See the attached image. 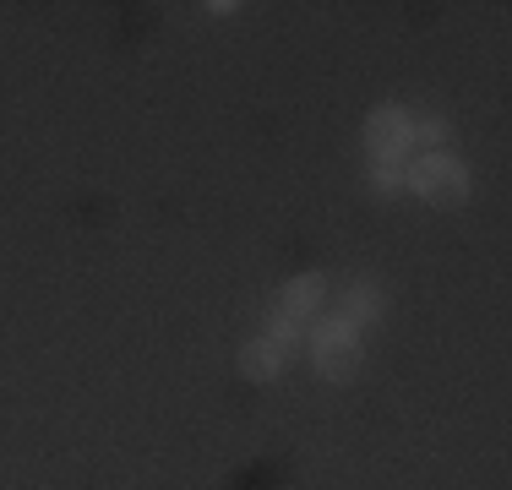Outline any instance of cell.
<instances>
[{
	"mask_svg": "<svg viewBox=\"0 0 512 490\" xmlns=\"http://www.w3.org/2000/svg\"><path fill=\"white\" fill-rule=\"evenodd\" d=\"M404 191H414L431 207H458L469 196V164L458 153H420L414 164H404Z\"/></svg>",
	"mask_w": 512,
	"mask_h": 490,
	"instance_id": "6da1fadb",
	"label": "cell"
},
{
	"mask_svg": "<svg viewBox=\"0 0 512 490\" xmlns=\"http://www.w3.org/2000/svg\"><path fill=\"white\" fill-rule=\"evenodd\" d=\"M365 147H371V158H398L404 164V153L414 147V115L404 104H376L365 115Z\"/></svg>",
	"mask_w": 512,
	"mask_h": 490,
	"instance_id": "7a4b0ae2",
	"label": "cell"
},
{
	"mask_svg": "<svg viewBox=\"0 0 512 490\" xmlns=\"http://www.w3.org/2000/svg\"><path fill=\"white\" fill-rule=\"evenodd\" d=\"M322 300H327V278H322V273H295V278L284 284V294H278V311L311 322V316L322 311Z\"/></svg>",
	"mask_w": 512,
	"mask_h": 490,
	"instance_id": "3957f363",
	"label": "cell"
},
{
	"mask_svg": "<svg viewBox=\"0 0 512 490\" xmlns=\"http://www.w3.org/2000/svg\"><path fill=\"white\" fill-rule=\"evenodd\" d=\"M306 338H311V354H322V349H355L360 327L349 322V316H316V322L306 327Z\"/></svg>",
	"mask_w": 512,
	"mask_h": 490,
	"instance_id": "277c9868",
	"label": "cell"
},
{
	"mask_svg": "<svg viewBox=\"0 0 512 490\" xmlns=\"http://www.w3.org/2000/svg\"><path fill=\"white\" fill-rule=\"evenodd\" d=\"M278 371H284V354L267 338H251L246 349H240V376H246V382H273Z\"/></svg>",
	"mask_w": 512,
	"mask_h": 490,
	"instance_id": "5b68a950",
	"label": "cell"
},
{
	"mask_svg": "<svg viewBox=\"0 0 512 490\" xmlns=\"http://www.w3.org/2000/svg\"><path fill=\"white\" fill-rule=\"evenodd\" d=\"M344 316H349L355 327L376 322V316H382V289H376L371 278H355V284L344 289Z\"/></svg>",
	"mask_w": 512,
	"mask_h": 490,
	"instance_id": "8992f818",
	"label": "cell"
},
{
	"mask_svg": "<svg viewBox=\"0 0 512 490\" xmlns=\"http://www.w3.org/2000/svg\"><path fill=\"white\" fill-rule=\"evenodd\" d=\"M306 327L311 322H300V316H284V311H278V316H267V343H273V349L278 354H289V349H300V343H306Z\"/></svg>",
	"mask_w": 512,
	"mask_h": 490,
	"instance_id": "52a82bcc",
	"label": "cell"
},
{
	"mask_svg": "<svg viewBox=\"0 0 512 490\" xmlns=\"http://www.w3.org/2000/svg\"><path fill=\"white\" fill-rule=\"evenodd\" d=\"M316 371H322L327 382H349V376L360 371V343L355 349H322L316 354Z\"/></svg>",
	"mask_w": 512,
	"mask_h": 490,
	"instance_id": "ba28073f",
	"label": "cell"
},
{
	"mask_svg": "<svg viewBox=\"0 0 512 490\" xmlns=\"http://www.w3.org/2000/svg\"><path fill=\"white\" fill-rule=\"evenodd\" d=\"M371 186L382 196H398L404 191V164L398 158H371Z\"/></svg>",
	"mask_w": 512,
	"mask_h": 490,
	"instance_id": "9c48e42d",
	"label": "cell"
},
{
	"mask_svg": "<svg viewBox=\"0 0 512 490\" xmlns=\"http://www.w3.org/2000/svg\"><path fill=\"white\" fill-rule=\"evenodd\" d=\"M453 137V126H447L442 115H425V120H414V142H431V153H442V142Z\"/></svg>",
	"mask_w": 512,
	"mask_h": 490,
	"instance_id": "30bf717a",
	"label": "cell"
}]
</instances>
